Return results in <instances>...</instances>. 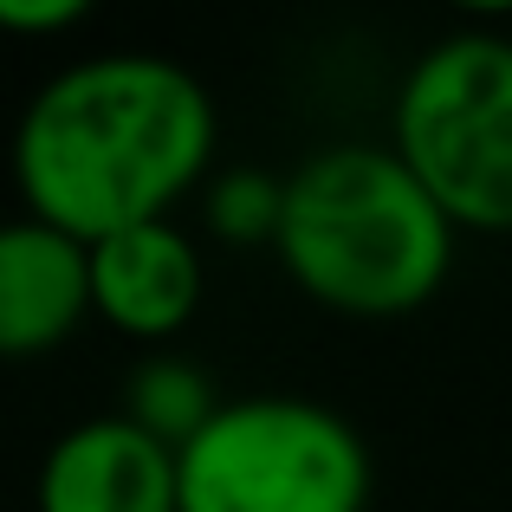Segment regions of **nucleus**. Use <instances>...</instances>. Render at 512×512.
<instances>
[{"mask_svg": "<svg viewBox=\"0 0 512 512\" xmlns=\"http://www.w3.org/2000/svg\"><path fill=\"white\" fill-rule=\"evenodd\" d=\"M214 169V98L163 52H98L33 91L13 130V188L26 214L98 240L169 208Z\"/></svg>", "mask_w": 512, "mask_h": 512, "instance_id": "obj_1", "label": "nucleus"}, {"mask_svg": "<svg viewBox=\"0 0 512 512\" xmlns=\"http://www.w3.org/2000/svg\"><path fill=\"white\" fill-rule=\"evenodd\" d=\"M461 227L389 143H331L286 175L273 253L344 318H409L441 292Z\"/></svg>", "mask_w": 512, "mask_h": 512, "instance_id": "obj_2", "label": "nucleus"}, {"mask_svg": "<svg viewBox=\"0 0 512 512\" xmlns=\"http://www.w3.org/2000/svg\"><path fill=\"white\" fill-rule=\"evenodd\" d=\"M389 150L454 227L512 234V39L480 26L435 39L396 91Z\"/></svg>", "mask_w": 512, "mask_h": 512, "instance_id": "obj_3", "label": "nucleus"}, {"mask_svg": "<svg viewBox=\"0 0 512 512\" xmlns=\"http://www.w3.org/2000/svg\"><path fill=\"white\" fill-rule=\"evenodd\" d=\"M370 448L312 396H227L175 454L182 512H370Z\"/></svg>", "mask_w": 512, "mask_h": 512, "instance_id": "obj_4", "label": "nucleus"}, {"mask_svg": "<svg viewBox=\"0 0 512 512\" xmlns=\"http://www.w3.org/2000/svg\"><path fill=\"white\" fill-rule=\"evenodd\" d=\"M33 512H182L175 448H163L130 415H91L46 448Z\"/></svg>", "mask_w": 512, "mask_h": 512, "instance_id": "obj_5", "label": "nucleus"}, {"mask_svg": "<svg viewBox=\"0 0 512 512\" xmlns=\"http://www.w3.org/2000/svg\"><path fill=\"white\" fill-rule=\"evenodd\" d=\"M201 292H208V266L175 221H143L91 247V312L137 344L188 331Z\"/></svg>", "mask_w": 512, "mask_h": 512, "instance_id": "obj_6", "label": "nucleus"}, {"mask_svg": "<svg viewBox=\"0 0 512 512\" xmlns=\"http://www.w3.org/2000/svg\"><path fill=\"white\" fill-rule=\"evenodd\" d=\"M91 312V247L52 221H0V363L46 357Z\"/></svg>", "mask_w": 512, "mask_h": 512, "instance_id": "obj_7", "label": "nucleus"}, {"mask_svg": "<svg viewBox=\"0 0 512 512\" xmlns=\"http://www.w3.org/2000/svg\"><path fill=\"white\" fill-rule=\"evenodd\" d=\"M221 402L227 396H214V383L188 357H150L124 389V415L137 428H150V435L163 441V448H175V454L221 415Z\"/></svg>", "mask_w": 512, "mask_h": 512, "instance_id": "obj_8", "label": "nucleus"}, {"mask_svg": "<svg viewBox=\"0 0 512 512\" xmlns=\"http://www.w3.org/2000/svg\"><path fill=\"white\" fill-rule=\"evenodd\" d=\"M279 208H286V175H260V169H221L208 182V227L234 247L279 234Z\"/></svg>", "mask_w": 512, "mask_h": 512, "instance_id": "obj_9", "label": "nucleus"}, {"mask_svg": "<svg viewBox=\"0 0 512 512\" xmlns=\"http://www.w3.org/2000/svg\"><path fill=\"white\" fill-rule=\"evenodd\" d=\"M85 0H0V33H72L78 20H85Z\"/></svg>", "mask_w": 512, "mask_h": 512, "instance_id": "obj_10", "label": "nucleus"}]
</instances>
